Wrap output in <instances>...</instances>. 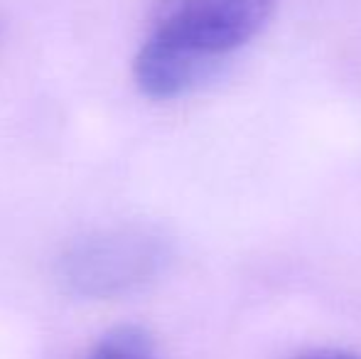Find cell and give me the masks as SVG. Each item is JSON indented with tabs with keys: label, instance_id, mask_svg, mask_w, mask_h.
I'll return each instance as SVG.
<instances>
[{
	"label": "cell",
	"instance_id": "4",
	"mask_svg": "<svg viewBox=\"0 0 361 359\" xmlns=\"http://www.w3.org/2000/svg\"><path fill=\"white\" fill-rule=\"evenodd\" d=\"M290 359H361L354 352L337 350V347H312V350H302Z\"/></svg>",
	"mask_w": 361,
	"mask_h": 359
},
{
	"label": "cell",
	"instance_id": "3",
	"mask_svg": "<svg viewBox=\"0 0 361 359\" xmlns=\"http://www.w3.org/2000/svg\"><path fill=\"white\" fill-rule=\"evenodd\" d=\"M86 359H160L155 342L143 327L121 325L109 330L94 347Z\"/></svg>",
	"mask_w": 361,
	"mask_h": 359
},
{
	"label": "cell",
	"instance_id": "1",
	"mask_svg": "<svg viewBox=\"0 0 361 359\" xmlns=\"http://www.w3.org/2000/svg\"><path fill=\"white\" fill-rule=\"evenodd\" d=\"M278 0H157L133 62L150 99H180L214 79L236 49L268 25Z\"/></svg>",
	"mask_w": 361,
	"mask_h": 359
},
{
	"label": "cell",
	"instance_id": "2",
	"mask_svg": "<svg viewBox=\"0 0 361 359\" xmlns=\"http://www.w3.org/2000/svg\"><path fill=\"white\" fill-rule=\"evenodd\" d=\"M172 259L170 241L147 226L104 229L74 241L57 261V281L69 296L111 300L145 288Z\"/></svg>",
	"mask_w": 361,
	"mask_h": 359
}]
</instances>
